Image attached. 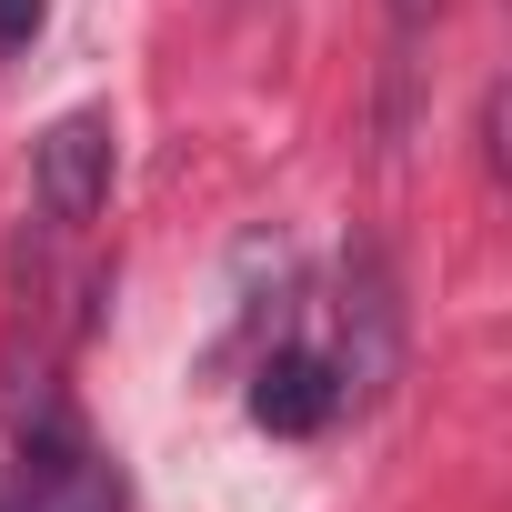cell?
<instances>
[{
    "mask_svg": "<svg viewBox=\"0 0 512 512\" xmlns=\"http://www.w3.org/2000/svg\"><path fill=\"white\" fill-rule=\"evenodd\" d=\"M31 181H41L51 221H91L111 201V111H61L31 141Z\"/></svg>",
    "mask_w": 512,
    "mask_h": 512,
    "instance_id": "cell-1",
    "label": "cell"
},
{
    "mask_svg": "<svg viewBox=\"0 0 512 512\" xmlns=\"http://www.w3.org/2000/svg\"><path fill=\"white\" fill-rule=\"evenodd\" d=\"M332 412H342V382H332V362L302 352V342L251 372V422H262V432H322Z\"/></svg>",
    "mask_w": 512,
    "mask_h": 512,
    "instance_id": "cell-2",
    "label": "cell"
},
{
    "mask_svg": "<svg viewBox=\"0 0 512 512\" xmlns=\"http://www.w3.org/2000/svg\"><path fill=\"white\" fill-rule=\"evenodd\" d=\"M21 512H121V462L81 452L71 472H51L41 492H21Z\"/></svg>",
    "mask_w": 512,
    "mask_h": 512,
    "instance_id": "cell-3",
    "label": "cell"
},
{
    "mask_svg": "<svg viewBox=\"0 0 512 512\" xmlns=\"http://www.w3.org/2000/svg\"><path fill=\"white\" fill-rule=\"evenodd\" d=\"M41 31V0H0V41H31Z\"/></svg>",
    "mask_w": 512,
    "mask_h": 512,
    "instance_id": "cell-4",
    "label": "cell"
},
{
    "mask_svg": "<svg viewBox=\"0 0 512 512\" xmlns=\"http://www.w3.org/2000/svg\"><path fill=\"white\" fill-rule=\"evenodd\" d=\"M392 21H402V31H412V21H432V0H392Z\"/></svg>",
    "mask_w": 512,
    "mask_h": 512,
    "instance_id": "cell-5",
    "label": "cell"
}]
</instances>
